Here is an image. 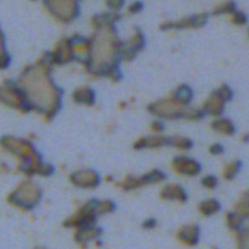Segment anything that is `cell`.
Returning a JSON list of instances; mask_svg holds the SVG:
<instances>
[{
    "instance_id": "cell-8",
    "label": "cell",
    "mask_w": 249,
    "mask_h": 249,
    "mask_svg": "<svg viewBox=\"0 0 249 249\" xmlns=\"http://www.w3.org/2000/svg\"><path fill=\"white\" fill-rule=\"evenodd\" d=\"M73 56V48L68 40H63L58 44L57 49L53 53V58L56 62H67L72 60Z\"/></svg>"
},
{
    "instance_id": "cell-14",
    "label": "cell",
    "mask_w": 249,
    "mask_h": 249,
    "mask_svg": "<svg viewBox=\"0 0 249 249\" xmlns=\"http://www.w3.org/2000/svg\"><path fill=\"white\" fill-rule=\"evenodd\" d=\"M165 139H162V138H148V139H143V140H141L140 142L136 143L135 147L136 148H141V147H155V146H160L163 145V143L165 142Z\"/></svg>"
},
{
    "instance_id": "cell-10",
    "label": "cell",
    "mask_w": 249,
    "mask_h": 249,
    "mask_svg": "<svg viewBox=\"0 0 249 249\" xmlns=\"http://www.w3.org/2000/svg\"><path fill=\"white\" fill-rule=\"evenodd\" d=\"M143 44V39L141 34H138L136 36H134L125 46H124V55L128 56V57H131V56L135 55V53L138 50H140L141 46Z\"/></svg>"
},
{
    "instance_id": "cell-2",
    "label": "cell",
    "mask_w": 249,
    "mask_h": 249,
    "mask_svg": "<svg viewBox=\"0 0 249 249\" xmlns=\"http://www.w3.org/2000/svg\"><path fill=\"white\" fill-rule=\"evenodd\" d=\"M39 199V190L38 187L32 185L31 182H26L22 186H19L11 196L9 197V201L12 204L23 208H31L32 206L36 204Z\"/></svg>"
},
{
    "instance_id": "cell-18",
    "label": "cell",
    "mask_w": 249,
    "mask_h": 249,
    "mask_svg": "<svg viewBox=\"0 0 249 249\" xmlns=\"http://www.w3.org/2000/svg\"><path fill=\"white\" fill-rule=\"evenodd\" d=\"M219 208H220V207H219L218 202L216 201H207L201 206V211L203 212L204 214H207V215H208V214H213L214 212L218 211Z\"/></svg>"
},
{
    "instance_id": "cell-19",
    "label": "cell",
    "mask_w": 249,
    "mask_h": 249,
    "mask_svg": "<svg viewBox=\"0 0 249 249\" xmlns=\"http://www.w3.org/2000/svg\"><path fill=\"white\" fill-rule=\"evenodd\" d=\"M235 10V2L232 1H229V2H225V4H223L221 6L216 7L215 9V14H224V12H231Z\"/></svg>"
},
{
    "instance_id": "cell-4",
    "label": "cell",
    "mask_w": 249,
    "mask_h": 249,
    "mask_svg": "<svg viewBox=\"0 0 249 249\" xmlns=\"http://www.w3.org/2000/svg\"><path fill=\"white\" fill-rule=\"evenodd\" d=\"M0 102L15 108H21L23 106L21 92L16 88L11 87L9 82L0 87Z\"/></svg>"
},
{
    "instance_id": "cell-7",
    "label": "cell",
    "mask_w": 249,
    "mask_h": 249,
    "mask_svg": "<svg viewBox=\"0 0 249 249\" xmlns=\"http://www.w3.org/2000/svg\"><path fill=\"white\" fill-rule=\"evenodd\" d=\"M72 181L74 182L75 185H78V186L92 187L97 185L99 178H97V175L92 172H82L75 173L72 177Z\"/></svg>"
},
{
    "instance_id": "cell-9",
    "label": "cell",
    "mask_w": 249,
    "mask_h": 249,
    "mask_svg": "<svg viewBox=\"0 0 249 249\" xmlns=\"http://www.w3.org/2000/svg\"><path fill=\"white\" fill-rule=\"evenodd\" d=\"M179 238L187 245H195L198 240V229L196 226H186L180 231Z\"/></svg>"
},
{
    "instance_id": "cell-1",
    "label": "cell",
    "mask_w": 249,
    "mask_h": 249,
    "mask_svg": "<svg viewBox=\"0 0 249 249\" xmlns=\"http://www.w3.org/2000/svg\"><path fill=\"white\" fill-rule=\"evenodd\" d=\"M22 85L27 92V96L32 100L33 105L46 112L53 111L58 107V95L45 74L43 67L29 68L22 77Z\"/></svg>"
},
{
    "instance_id": "cell-23",
    "label": "cell",
    "mask_w": 249,
    "mask_h": 249,
    "mask_svg": "<svg viewBox=\"0 0 249 249\" xmlns=\"http://www.w3.org/2000/svg\"><path fill=\"white\" fill-rule=\"evenodd\" d=\"M123 4H124V0H107V5L114 10L121 9Z\"/></svg>"
},
{
    "instance_id": "cell-16",
    "label": "cell",
    "mask_w": 249,
    "mask_h": 249,
    "mask_svg": "<svg viewBox=\"0 0 249 249\" xmlns=\"http://www.w3.org/2000/svg\"><path fill=\"white\" fill-rule=\"evenodd\" d=\"M99 231H95V230H84V231H80L78 232L77 235V240L78 242H88V241L92 240V238L96 237L99 235Z\"/></svg>"
},
{
    "instance_id": "cell-22",
    "label": "cell",
    "mask_w": 249,
    "mask_h": 249,
    "mask_svg": "<svg viewBox=\"0 0 249 249\" xmlns=\"http://www.w3.org/2000/svg\"><path fill=\"white\" fill-rule=\"evenodd\" d=\"M247 21V17L243 12H236L235 16H233V22L237 24H245Z\"/></svg>"
},
{
    "instance_id": "cell-24",
    "label": "cell",
    "mask_w": 249,
    "mask_h": 249,
    "mask_svg": "<svg viewBox=\"0 0 249 249\" xmlns=\"http://www.w3.org/2000/svg\"><path fill=\"white\" fill-rule=\"evenodd\" d=\"M203 185L207 187H214L216 185V179L214 177H207L203 180Z\"/></svg>"
},
{
    "instance_id": "cell-3",
    "label": "cell",
    "mask_w": 249,
    "mask_h": 249,
    "mask_svg": "<svg viewBox=\"0 0 249 249\" xmlns=\"http://www.w3.org/2000/svg\"><path fill=\"white\" fill-rule=\"evenodd\" d=\"M44 4L53 12V16L62 21H71L78 14V6L73 0H44Z\"/></svg>"
},
{
    "instance_id": "cell-20",
    "label": "cell",
    "mask_w": 249,
    "mask_h": 249,
    "mask_svg": "<svg viewBox=\"0 0 249 249\" xmlns=\"http://www.w3.org/2000/svg\"><path fill=\"white\" fill-rule=\"evenodd\" d=\"M241 221H242V218H241L240 214H231V215H229V225L232 229L238 228L241 225Z\"/></svg>"
},
{
    "instance_id": "cell-6",
    "label": "cell",
    "mask_w": 249,
    "mask_h": 249,
    "mask_svg": "<svg viewBox=\"0 0 249 249\" xmlns=\"http://www.w3.org/2000/svg\"><path fill=\"white\" fill-rule=\"evenodd\" d=\"M174 168L179 173L186 175H196L201 170L198 163L190 160L185 157H179L174 160Z\"/></svg>"
},
{
    "instance_id": "cell-5",
    "label": "cell",
    "mask_w": 249,
    "mask_h": 249,
    "mask_svg": "<svg viewBox=\"0 0 249 249\" xmlns=\"http://www.w3.org/2000/svg\"><path fill=\"white\" fill-rule=\"evenodd\" d=\"M151 111L156 114H160V117H179L182 113L181 106L174 101H160L155 104L151 107Z\"/></svg>"
},
{
    "instance_id": "cell-26",
    "label": "cell",
    "mask_w": 249,
    "mask_h": 249,
    "mask_svg": "<svg viewBox=\"0 0 249 249\" xmlns=\"http://www.w3.org/2000/svg\"><path fill=\"white\" fill-rule=\"evenodd\" d=\"M6 53L5 51V40H4V36H2V32L0 31V56L4 55Z\"/></svg>"
},
{
    "instance_id": "cell-15",
    "label": "cell",
    "mask_w": 249,
    "mask_h": 249,
    "mask_svg": "<svg viewBox=\"0 0 249 249\" xmlns=\"http://www.w3.org/2000/svg\"><path fill=\"white\" fill-rule=\"evenodd\" d=\"M213 128L215 129V130L220 131V133H225V134H232L233 130H235L232 126V123L226 121V119H221V121L215 122V123L213 124Z\"/></svg>"
},
{
    "instance_id": "cell-13",
    "label": "cell",
    "mask_w": 249,
    "mask_h": 249,
    "mask_svg": "<svg viewBox=\"0 0 249 249\" xmlns=\"http://www.w3.org/2000/svg\"><path fill=\"white\" fill-rule=\"evenodd\" d=\"M73 97H74V100L77 102L90 105L94 101V92L90 89H88V88H83V89L77 90Z\"/></svg>"
},
{
    "instance_id": "cell-12",
    "label": "cell",
    "mask_w": 249,
    "mask_h": 249,
    "mask_svg": "<svg viewBox=\"0 0 249 249\" xmlns=\"http://www.w3.org/2000/svg\"><path fill=\"white\" fill-rule=\"evenodd\" d=\"M162 196L164 198H169V199H180V201H185L186 196H185L184 190L180 189L179 186H167L162 192Z\"/></svg>"
},
{
    "instance_id": "cell-11",
    "label": "cell",
    "mask_w": 249,
    "mask_h": 249,
    "mask_svg": "<svg viewBox=\"0 0 249 249\" xmlns=\"http://www.w3.org/2000/svg\"><path fill=\"white\" fill-rule=\"evenodd\" d=\"M223 101L224 100L221 99L220 95L214 94L213 96L209 99L208 104L206 105L207 111L212 114H220L221 112H223Z\"/></svg>"
},
{
    "instance_id": "cell-17",
    "label": "cell",
    "mask_w": 249,
    "mask_h": 249,
    "mask_svg": "<svg viewBox=\"0 0 249 249\" xmlns=\"http://www.w3.org/2000/svg\"><path fill=\"white\" fill-rule=\"evenodd\" d=\"M191 97H192V92L189 88L181 87L179 88V90L177 91V100H179V101L181 102H185V104L189 102L190 100H191Z\"/></svg>"
},
{
    "instance_id": "cell-21",
    "label": "cell",
    "mask_w": 249,
    "mask_h": 249,
    "mask_svg": "<svg viewBox=\"0 0 249 249\" xmlns=\"http://www.w3.org/2000/svg\"><path fill=\"white\" fill-rule=\"evenodd\" d=\"M237 170H238V163H232V164L229 165L228 169L225 170L226 179H231V178L235 177L236 173H237Z\"/></svg>"
},
{
    "instance_id": "cell-27",
    "label": "cell",
    "mask_w": 249,
    "mask_h": 249,
    "mask_svg": "<svg viewBox=\"0 0 249 249\" xmlns=\"http://www.w3.org/2000/svg\"><path fill=\"white\" fill-rule=\"evenodd\" d=\"M211 151L213 153H219V152H221V151H223V148H221L220 146H214V147L211 148Z\"/></svg>"
},
{
    "instance_id": "cell-25",
    "label": "cell",
    "mask_w": 249,
    "mask_h": 249,
    "mask_svg": "<svg viewBox=\"0 0 249 249\" xmlns=\"http://www.w3.org/2000/svg\"><path fill=\"white\" fill-rule=\"evenodd\" d=\"M142 9V4H141V2H134L133 5H131L130 7H129V11L130 12H138V11H140V10Z\"/></svg>"
}]
</instances>
